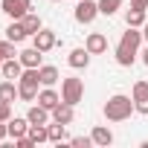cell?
I'll list each match as a JSON object with an SVG mask.
<instances>
[{
    "mask_svg": "<svg viewBox=\"0 0 148 148\" xmlns=\"http://www.w3.org/2000/svg\"><path fill=\"white\" fill-rule=\"evenodd\" d=\"M139 44H142V29L128 26V32H122V38L116 44V52H113L116 64L119 67H131L136 61V55H139Z\"/></svg>",
    "mask_w": 148,
    "mask_h": 148,
    "instance_id": "6da1fadb",
    "label": "cell"
},
{
    "mask_svg": "<svg viewBox=\"0 0 148 148\" xmlns=\"http://www.w3.org/2000/svg\"><path fill=\"white\" fill-rule=\"evenodd\" d=\"M0 52H3V58H18V55H21V52L15 49V41H9V38L0 41Z\"/></svg>",
    "mask_w": 148,
    "mask_h": 148,
    "instance_id": "484cf974",
    "label": "cell"
},
{
    "mask_svg": "<svg viewBox=\"0 0 148 148\" xmlns=\"http://www.w3.org/2000/svg\"><path fill=\"white\" fill-rule=\"evenodd\" d=\"M145 21H148V18H145V9H128V12H125V23H128V26L142 29Z\"/></svg>",
    "mask_w": 148,
    "mask_h": 148,
    "instance_id": "603a6c76",
    "label": "cell"
},
{
    "mask_svg": "<svg viewBox=\"0 0 148 148\" xmlns=\"http://www.w3.org/2000/svg\"><path fill=\"white\" fill-rule=\"evenodd\" d=\"M6 125H9V136H12V139H18V136H23V134L29 131V119H26V116H12Z\"/></svg>",
    "mask_w": 148,
    "mask_h": 148,
    "instance_id": "e0dca14e",
    "label": "cell"
},
{
    "mask_svg": "<svg viewBox=\"0 0 148 148\" xmlns=\"http://www.w3.org/2000/svg\"><path fill=\"white\" fill-rule=\"evenodd\" d=\"M73 119H76V105L70 102H61L52 108V122H61V125H70Z\"/></svg>",
    "mask_w": 148,
    "mask_h": 148,
    "instance_id": "9c48e42d",
    "label": "cell"
},
{
    "mask_svg": "<svg viewBox=\"0 0 148 148\" xmlns=\"http://www.w3.org/2000/svg\"><path fill=\"white\" fill-rule=\"evenodd\" d=\"M21 26L26 29V35H29V38H32L35 32H41V29H44V23H41V18H38L35 12H26V15L21 18Z\"/></svg>",
    "mask_w": 148,
    "mask_h": 148,
    "instance_id": "ffe728a7",
    "label": "cell"
},
{
    "mask_svg": "<svg viewBox=\"0 0 148 148\" xmlns=\"http://www.w3.org/2000/svg\"><path fill=\"white\" fill-rule=\"evenodd\" d=\"M142 41H145V44H148V21H145V23H142Z\"/></svg>",
    "mask_w": 148,
    "mask_h": 148,
    "instance_id": "1f68e13d",
    "label": "cell"
},
{
    "mask_svg": "<svg viewBox=\"0 0 148 148\" xmlns=\"http://www.w3.org/2000/svg\"><path fill=\"white\" fill-rule=\"evenodd\" d=\"M47 128H49V142H64V139H67V125L52 122V125H47Z\"/></svg>",
    "mask_w": 148,
    "mask_h": 148,
    "instance_id": "cb8c5ba5",
    "label": "cell"
},
{
    "mask_svg": "<svg viewBox=\"0 0 148 148\" xmlns=\"http://www.w3.org/2000/svg\"><path fill=\"white\" fill-rule=\"evenodd\" d=\"M41 79H38V67H26L18 79V96L21 102H38V90H41Z\"/></svg>",
    "mask_w": 148,
    "mask_h": 148,
    "instance_id": "3957f363",
    "label": "cell"
},
{
    "mask_svg": "<svg viewBox=\"0 0 148 148\" xmlns=\"http://www.w3.org/2000/svg\"><path fill=\"white\" fill-rule=\"evenodd\" d=\"M3 61H6V58H3V52H0V67H3Z\"/></svg>",
    "mask_w": 148,
    "mask_h": 148,
    "instance_id": "836d02e7",
    "label": "cell"
},
{
    "mask_svg": "<svg viewBox=\"0 0 148 148\" xmlns=\"http://www.w3.org/2000/svg\"><path fill=\"white\" fill-rule=\"evenodd\" d=\"M84 47H87L90 55H102V52H108V38L102 32H90L87 41H84Z\"/></svg>",
    "mask_w": 148,
    "mask_h": 148,
    "instance_id": "8fae6325",
    "label": "cell"
},
{
    "mask_svg": "<svg viewBox=\"0 0 148 148\" xmlns=\"http://www.w3.org/2000/svg\"><path fill=\"white\" fill-rule=\"evenodd\" d=\"M15 145H18V148H32L35 142H32V139H29V136L23 134V136H18V139H15Z\"/></svg>",
    "mask_w": 148,
    "mask_h": 148,
    "instance_id": "f1b7e54d",
    "label": "cell"
},
{
    "mask_svg": "<svg viewBox=\"0 0 148 148\" xmlns=\"http://www.w3.org/2000/svg\"><path fill=\"white\" fill-rule=\"evenodd\" d=\"M18 58H21V64H23V67H41V61H44V52H41L38 47H29V49H23Z\"/></svg>",
    "mask_w": 148,
    "mask_h": 148,
    "instance_id": "2e32d148",
    "label": "cell"
},
{
    "mask_svg": "<svg viewBox=\"0 0 148 148\" xmlns=\"http://www.w3.org/2000/svg\"><path fill=\"white\" fill-rule=\"evenodd\" d=\"M67 64H70L73 70H84V67L90 64V52H87V47H76V49H70Z\"/></svg>",
    "mask_w": 148,
    "mask_h": 148,
    "instance_id": "30bf717a",
    "label": "cell"
},
{
    "mask_svg": "<svg viewBox=\"0 0 148 148\" xmlns=\"http://www.w3.org/2000/svg\"><path fill=\"white\" fill-rule=\"evenodd\" d=\"M84 99V82L76 79V76H67L61 82V102H70V105H79Z\"/></svg>",
    "mask_w": 148,
    "mask_h": 148,
    "instance_id": "277c9868",
    "label": "cell"
},
{
    "mask_svg": "<svg viewBox=\"0 0 148 148\" xmlns=\"http://www.w3.org/2000/svg\"><path fill=\"white\" fill-rule=\"evenodd\" d=\"M122 9V0H99V15H116Z\"/></svg>",
    "mask_w": 148,
    "mask_h": 148,
    "instance_id": "d4e9b609",
    "label": "cell"
},
{
    "mask_svg": "<svg viewBox=\"0 0 148 148\" xmlns=\"http://www.w3.org/2000/svg\"><path fill=\"white\" fill-rule=\"evenodd\" d=\"M6 38H9V41H15V44H23L29 35H26V29L21 26V21H12V23L6 26Z\"/></svg>",
    "mask_w": 148,
    "mask_h": 148,
    "instance_id": "44dd1931",
    "label": "cell"
},
{
    "mask_svg": "<svg viewBox=\"0 0 148 148\" xmlns=\"http://www.w3.org/2000/svg\"><path fill=\"white\" fill-rule=\"evenodd\" d=\"M38 105H44L47 110H52L55 105H61V93L52 90V87H44V90H38Z\"/></svg>",
    "mask_w": 148,
    "mask_h": 148,
    "instance_id": "5bb4252c",
    "label": "cell"
},
{
    "mask_svg": "<svg viewBox=\"0 0 148 148\" xmlns=\"http://www.w3.org/2000/svg\"><path fill=\"white\" fill-rule=\"evenodd\" d=\"M131 9H148V0H131Z\"/></svg>",
    "mask_w": 148,
    "mask_h": 148,
    "instance_id": "f546056e",
    "label": "cell"
},
{
    "mask_svg": "<svg viewBox=\"0 0 148 148\" xmlns=\"http://www.w3.org/2000/svg\"><path fill=\"white\" fill-rule=\"evenodd\" d=\"M90 136H93V145H102V148H108V145L113 142V131L105 128V125H96V128L90 131Z\"/></svg>",
    "mask_w": 148,
    "mask_h": 148,
    "instance_id": "ac0fdd59",
    "label": "cell"
},
{
    "mask_svg": "<svg viewBox=\"0 0 148 148\" xmlns=\"http://www.w3.org/2000/svg\"><path fill=\"white\" fill-rule=\"evenodd\" d=\"M6 136H9V125H6V122H0V142H3Z\"/></svg>",
    "mask_w": 148,
    "mask_h": 148,
    "instance_id": "4dcf8cb0",
    "label": "cell"
},
{
    "mask_svg": "<svg viewBox=\"0 0 148 148\" xmlns=\"http://www.w3.org/2000/svg\"><path fill=\"white\" fill-rule=\"evenodd\" d=\"M26 136H29L35 145H41V142H49V128H47V125H29Z\"/></svg>",
    "mask_w": 148,
    "mask_h": 148,
    "instance_id": "7402d4cb",
    "label": "cell"
},
{
    "mask_svg": "<svg viewBox=\"0 0 148 148\" xmlns=\"http://www.w3.org/2000/svg\"><path fill=\"white\" fill-rule=\"evenodd\" d=\"M9 119H12V105L0 102V122H9Z\"/></svg>",
    "mask_w": 148,
    "mask_h": 148,
    "instance_id": "83f0119b",
    "label": "cell"
},
{
    "mask_svg": "<svg viewBox=\"0 0 148 148\" xmlns=\"http://www.w3.org/2000/svg\"><path fill=\"white\" fill-rule=\"evenodd\" d=\"M32 47H38L41 52H49V49L58 47V35H55L52 29H41V32L32 35Z\"/></svg>",
    "mask_w": 148,
    "mask_h": 148,
    "instance_id": "ba28073f",
    "label": "cell"
},
{
    "mask_svg": "<svg viewBox=\"0 0 148 148\" xmlns=\"http://www.w3.org/2000/svg\"><path fill=\"white\" fill-rule=\"evenodd\" d=\"M0 6H3V12H6L12 21H21L26 12H32V3H29V0H0Z\"/></svg>",
    "mask_w": 148,
    "mask_h": 148,
    "instance_id": "8992f818",
    "label": "cell"
},
{
    "mask_svg": "<svg viewBox=\"0 0 148 148\" xmlns=\"http://www.w3.org/2000/svg\"><path fill=\"white\" fill-rule=\"evenodd\" d=\"M70 145H73V148H90V145H93V136H73Z\"/></svg>",
    "mask_w": 148,
    "mask_h": 148,
    "instance_id": "4316f807",
    "label": "cell"
},
{
    "mask_svg": "<svg viewBox=\"0 0 148 148\" xmlns=\"http://www.w3.org/2000/svg\"><path fill=\"white\" fill-rule=\"evenodd\" d=\"M52 3H61V0H52Z\"/></svg>",
    "mask_w": 148,
    "mask_h": 148,
    "instance_id": "e575fe53",
    "label": "cell"
},
{
    "mask_svg": "<svg viewBox=\"0 0 148 148\" xmlns=\"http://www.w3.org/2000/svg\"><path fill=\"white\" fill-rule=\"evenodd\" d=\"M99 15V0H76V21L79 23H93Z\"/></svg>",
    "mask_w": 148,
    "mask_h": 148,
    "instance_id": "5b68a950",
    "label": "cell"
},
{
    "mask_svg": "<svg viewBox=\"0 0 148 148\" xmlns=\"http://www.w3.org/2000/svg\"><path fill=\"white\" fill-rule=\"evenodd\" d=\"M38 79H41V84L44 87H52L61 76H58V67H52V64H41L38 67Z\"/></svg>",
    "mask_w": 148,
    "mask_h": 148,
    "instance_id": "9a60e30c",
    "label": "cell"
},
{
    "mask_svg": "<svg viewBox=\"0 0 148 148\" xmlns=\"http://www.w3.org/2000/svg\"><path fill=\"white\" fill-rule=\"evenodd\" d=\"M139 55H142V64H145V67H148V47H145V49H142V52H139Z\"/></svg>",
    "mask_w": 148,
    "mask_h": 148,
    "instance_id": "d6a6232c",
    "label": "cell"
},
{
    "mask_svg": "<svg viewBox=\"0 0 148 148\" xmlns=\"http://www.w3.org/2000/svg\"><path fill=\"white\" fill-rule=\"evenodd\" d=\"M131 96H134V105H136V113H142V116H148V82H134V90H131Z\"/></svg>",
    "mask_w": 148,
    "mask_h": 148,
    "instance_id": "52a82bcc",
    "label": "cell"
},
{
    "mask_svg": "<svg viewBox=\"0 0 148 148\" xmlns=\"http://www.w3.org/2000/svg\"><path fill=\"white\" fill-rule=\"evenodd\" d=\"M26 67L21 64V58H6L3 61V67H0V73H3V79H12V82H18L21 79V73H23Z\"/></svg>",
    "mask_w": 148,
    "mask_h": 148,
    "instance_id": "4fadbf2b",
    "label": "cell"
},
{
    "mask_svg": "<svg viewBox=\"0 0 148 148\" xmlns=\"http://www.w3.org/2000/svg\"><path fill=\"white\" fill-rule=\"evenodd\" d=\"M15 99H21V96H18V82H12V79H6V82H0V102H6V105H12Z\"/></svg>",
    "mask_w": 148,
    "mask_h": 148,
    "instance_id": "d6986e66",
    "label": "cell"
},
{
    "mask_svg": "<svg viewBox=\"0 0 148 148\" xmlns=\"http://www.w3.org/2000/svg\"><path fill=\"white\" fill-rule=\"evenodd\" d=\"M134 110H136L134 96H125V93H113L105 102V108H102V113H105L108 122H125V119H131Z\"/></svg>",
    "mask_w": 148,
    "mask_h": 148,
    "instance_id": "7a4b0ae2",
    "label": "cell"
},
{
    "mask_svg": "<svg viewBox=\"0 0 148 148\" xmlns=\"http://www.w3.org/2000/svg\"><path fill=\"white\" fill-rule=\"evenodd\" d=\"M49 116H52V110H47L44 105H32V108L26 110L29 125H49Z\"/></svg>",
    "mask_w": 148,
    "mask_h": 148,
    "instance_id": "7c38bea8",
    "label": "cell"
}]
</instances>
